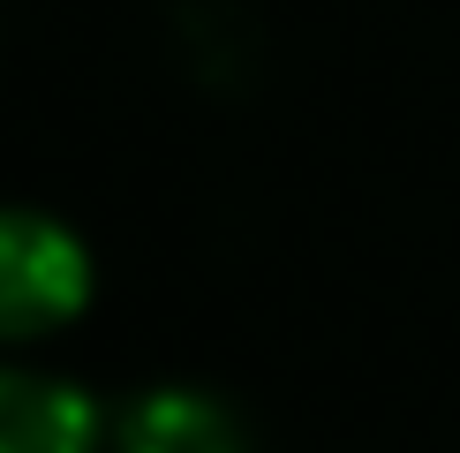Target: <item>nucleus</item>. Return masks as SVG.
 I'll list each match as a JSON object with an SVG mask.
<instances>
[{
	"instance_id": "obj_1",
	"label": "nucleus",
	"mask_w": 460,
	"mask_h": 453,
	"mask_svg": "<svg viewBox=\"0 0 460 453\" xmlns=\"http://www.w3.org/2000/svg\"><path fill=\"white\" fill-rule=\"evenodd\" d=\"M84 295H91V257L68 226L38 212H0V340L68 325Z\"/></svg>"
},
{
	"instance_id": "obj_2",
	"label": "nucleus",
	"mask_w": 460,
	"mask_h": 453,
	"mask_svg": "<svg viewBox=\"0 0 460 453\" xmlns=\"http://www.w3.org/2000/svg\"><path fill=\"white\" fill-rule=\"evenodd\" d=\"M0 453H99V415L61 378L0 370Z\"/></svg>"
},
{
	"instance_id": "obj_3",
	"label": "nucleus",
	"mask_w": 460,
	"mask_h": 453,
	"mask_svg": "<svg viewBox=\"0 0 460 453\" xmlns=\"http://www.w3.org/2000/svg\"><path fill=\"white\" fill-rule=\"evenodd\" d=\"M121 446L128 453H242V431H234V415L219 401L166 386V393H151V401H137Z\"/></svg>"
}]
</instances>
